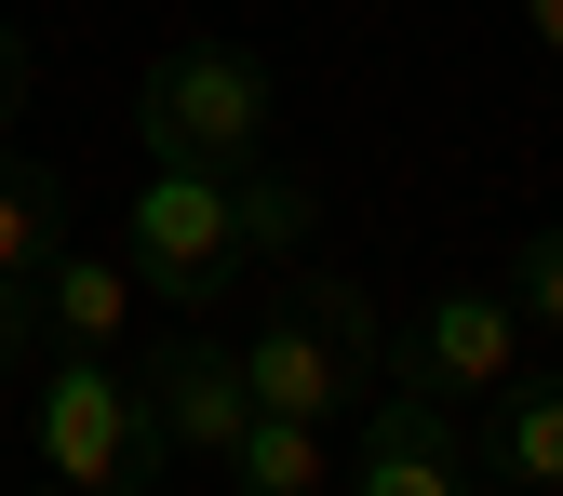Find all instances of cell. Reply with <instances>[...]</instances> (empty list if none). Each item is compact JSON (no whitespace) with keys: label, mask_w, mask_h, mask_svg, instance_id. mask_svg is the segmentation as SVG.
Listing matches in <instances>:
<instances>
[{"label":"cell","mask_w":563,"mask_h":496,"mask_svg":"<svg viewBox=\"0 0 563 496\" xmlns=\"http://www.w3.org/2000/svg\"><path fill=\"white\" fill-rule=\"evenodd\" d=\"M242 376H255V403L268 416H363L376 389H389V335H376V309L349 296L335 268H282V296H268V322H255V349H242Z\"/></svg>","instance_id":"obj_1"},{"label":"cell","mask_w":563,"mask_h":496,"mask_svg":"<svg viewBox=\"0 0 563 496\" xmlns=\"http://www.w3.org/2000/svg\"><path fill=\"white\" fill-rule=\"evenodd\" d=\"M134 134H148L162 162L242 175V162H268V134H282V81H268L255 41H175L148 81H134Z\"/></svg>","instance_id":"obj_2"},{"label":"cell","mask_w":563,"mask_h":496,"mask_svg":"<svg viewBox=\"0 0 563 496\" xmlns=\"http://www.w3.org/2000/svg\"><path fill=\"white\" fill-rule=\"evenodd\" d=\"M41 470L81 496H148L175 483V456L134 416V363L121 349H41Z\"/></svg>","instance_id":"obj_3"},{"label":"cell","mask_w":563,"mask_h":496,"mask_svg":"<svg viewBox=\"0 0 563 496\" xmlns=\"http://www.w3.org/2000/svg\"><path fill=\"white\" fill-rule=\"evenodd\" d=\"M121 268L148 282L162 309H216L229 282L255 268V255H242V188L201 175V162H162L148 188L121 201Z\"/></svg>","instance_id":"obj_4"},{"label":"cell","mask_w":563,"mask_h":496,"mask_svg":"<svg viewBox=\"0 0 563 496\" xmlns=\"http://www.w3.org/2000/svg\"><path fill=\"white\" fill-rule=\"evenodd\" d=\"M389 376L430 389V403L510 389V376H523V309H510V282H430V296H416V322L389 335Z\"/></svg>","instance_id":"obj_5"},{"label":"cell","mask_w":563,"mask_h":496,"mask_svg":"<svg viewBox=\"0 0 563 496\" xmlns=\"http://www.w3.org/2000/svg\"><path fill=\"white\" fill-rule=\"evenodd\" d=\"M134 416H148V443H162V456L229 470V443L255 430V376H242V349H216V335H175L162 363H134Z\"/></svg>","instance_id":"obj_6"},{"label":"cell","mask_w":563,"mask_h":496,"mask_svg":"<svg viewBox=\"0 0 563 496\" xmlns=\"http://www.w3.org/2000/svg\"><path fill=\"white\" fill-rule=\"evenodd\" d=\"M349 496H470V443L430 389H376L363 403V443H349Z\"/></svg>","instance_id":"obj_7"},{"label":"cell","mask_w":563,"mask_h":496,"mask_svg":"<svg viewBox=\"0 0 563 496\" xmlns=\"http://www.w3.org/2000/svg\"><path fill=\"white\" fill-rule=\"evenodd\" d=\"M27 296H41V349H121V335H134V296H148V282H134L121 255H81V242H54Z\"/></svg>","instance_id":"obj_8"},{"label":"cell","mask_w":563,"mask_h":496,"mask_svg":"<svg viewBox=\"0 0 563 496\" xmlns=\"http://www.w3.org/2000/svg\"><path fill=\"white\" fill-rule=\"evenodd\" d=\"M483 470L523 483V496H563V376L523 363L510 389H483Z\"/></svg>","instance_id":"obj_9"},{"label":"cell","mask_w":563,"mask_h":496,"mask_svg":"<svg viewBox=\"0 0 563 496\" xmlns=\"http://www.w3.org/2000/svg\"><path fill=\"white\" fill-rule=\"evenodd\" d=\"M322 483H349V456L322 443V416H268L255 403V430L229 443V496H322Z\"/></svg>","instance_id":"obj_10"},{"label":"cell","mask_w":563,"mask_h":496,"mask_svg":"<svg viewBox=\"0 0 563 496\" xmlns=\"http://www.w3.org/2000/svg\"><path fill=\"white\" fill-rule=\"evenodd\" d=\"M229 188H242V255H296V242H309V216H322L309 175H282V148H268V162H242Z\"/></svg>","instance_id":"obj_11"},{"label":"cell","mask_w":563,"mask_h":496,"mask_svg":"<svg viewBox=\"0 0 563 496\" xmlns=\"http://www.w3.org/2000/svg\"><path fill=\"white\" fill-rule=\"evenodd\" d=\"M67 242V216H54V188L27 175V162H0V282H41V255Z\"/></svg>","instance_id":"obj_12"},{"label":"cell","mask_w":563,"mask_h":496,"mask_svg":"<svg viewBox=\"0 0 563 496\" xmlns=\"http://www.w3.org/2000/svg\"><path fill=\"white\" fill-rule=\"evenodd\" d=\"M497 282H510L523 335H563V229H523V242L497 255Z\"/></svg>","instance_id":"obj_13"},{"label":"cell","mask_w":563,"mask_h":496,"mask_svg":"<svg viewBox=\"0 0 563 496\" xmlns=\"http://www.w3.org/2000/svg\"><path fill=\"white\" fill-rule=\"evenodd\" d=\"M41 363V296H27V282H0V389H14Z\"/></svg>","instance_id":"obj_14"},{"label":"cell","mask_w":563,"mask_h":496,"mask_svg":"<svg viewBox=\"0 0 563 496\" xmlns=\"http://www.w3.org/2000/svg\"><path fill=\"white\" fill-rule=\"evenodd\" d=\"M27 95H41V54H27V27H14V14H0V134L27 121Z\"/></svg>","instance_id":"obj_15"},{"label":"cell","mask_w":563,"mask_h":496,"mask_svg":"<svg viewBox=\"0 0 563 496\" xmlns=\"http://www.w3.org/2000/svg\"><path fill=\"white\" fill-rule=\"evenodd\" d=\"M523 27H537V54H563V0H523Z\"/></svg>","instance_id":"obj_16"},{"label":"cell","mask_w":563,"mask_h":496,"mask_svg":"<svg viewBox=\"0 0 563 496\" xmlns=\"http://www.w3.org/2000/svg\"><path fill=\"white\" fill-rule=\"evenodd\" d=\"M14 496H81V483H14Z\"/></svg>","instance_id":"obj_17"},{"label":"cell","mask_w":563,"mask_h":496,"mask_svg":"<svg viewBox=\"0 0 563 496\" xmlns=\"http://www.w3.org/2000/svg\"><path fill=\"white\" fill-rule=\"evenodd\" d=\"M470 496H523V483H470Z\"/></svg>","instance_id":"obj_18"}]
</instances>
